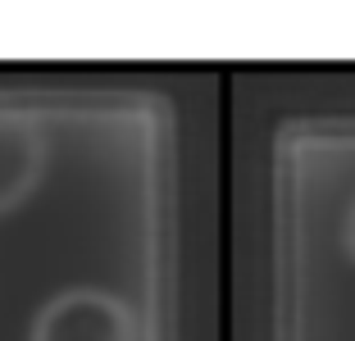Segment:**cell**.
<instances>
[{
	"label": "cell",
	"mask_w": 355,
	"mask_h": 341,
	"mask_svg": "<svg viewBox=\"0 0 355 341\" xmlns=\"http://www.w3.org/2000/svg\"><path fill=\"white\" fill-rule=\"evenodd\" d=\"M46 168V141L32 119L23 114H0V214L37 191Z\"/></svg>",
	"instance_id": "7a4b0ae2"
},
{
	"label": "cell",
	"mask_w": 355,
	"mask_h": 341,
	"mask_svg": "<svg viewBox=\"0 0 355 341\" xmlns=\"http://www.w3.org/2000/svg\"><path fill=\"white\" fill-rule=\"evenodd\" d=\"M342 241H346V250H351V259H355V209H351V218H346V232H342Z\"/></svg>",
	"instance_id": "3957f363"
},
{
	"label": "cell",
	"mask_w": 355,
	"mask_h": 341,
	"mask_svg": "<svg viewBox=\"0 0 355 341\" xmlns=\"http://www.w3.org/2000/svg\"><path fill=\"white\" fill-rule=\"evenodd\" d=\"M28 341H132V314L105 291L73 287L42 305Z\"/></svg>",
	"instance_id": "6da1fadb"
}]
</instances>
